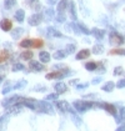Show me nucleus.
Returning <instances> with one entry per match:
<instances>
[{
	"instance_id": "nucleus-13",
	"label": "nucleus",
	"mask_w": 125,
	"mask_h": 131,
	"mask_svg": "<svg viewBox=\"0 0 125 131\" xmlns=\"http://www.w3.org/2000/svg\"><path fill=\"white\" fill-rule=\"evenodd\" d=\"M39 58H40V61L44 62V64H46V62H49L50 61V54L48 52V51H40V54H39Z\"/></svg>"
},
{
	"instance_id": "nucleus-15",
	"label": "nucleus",
	"mask_w": 125,
	"mask_h": 131,
	"mask_svg": "<svg viewBox=\"0 0 125 131\" xmlns=\"http://www.w3.org/2000/svg\"><path fill=\"white\" fill-rule=\"evenodd\" d=\"M103 107H104L109 114H111V115H116V107H115L113 104H103Z\"/></svg>"
},
{
	"instance_id": "nucleus-5",
	"label": "nucleus",
	"mask_w": 125,
	"mask_h": 131,
	"mask_svg": "<svg viewBox=\"0 0 125 131\" xmlns=\"http://www.w3.org/2000/svg\"><path fill=\"white\" fill-rule=\"evenodd\" d=\"M64 76H65V75H64V72L60 70V71H53V72H48L45 78H46L48 80H54V79H60V80H61Z\"/></svg>"
},
{
	"instance_id": "nucleus-11",
	"label": "nucleus",
	"mask_w": 125,
	"mask_h": 131,
	"mask_svg": "<svg viewBox=\"0 0 125 131\" xmlns=\"http://www.w3.org/2000/svg\"><path fill=\"white\" fill-rule=\"evenodd\" d=\"M56 106L59 107V110H61V111L71 110V107H70V105H69L68 101H56Z\"/></svg>"
},
{
	"instance_id": "nucleus-7",
	"label": "nucleus",
	"mask_w": 125,
	"mask_h": 131,
	"mask_svg": "<svg viewBox=\"0 0 125 131\" xmlns=\"http://www.w3.org/2000/svg\"><path fill=\"white\" fill-rule=\"evenodd\" d=\"M29 68H30L33 71H43L45 69L44 65H41L39 61H35V60H30V62H29Z\"/></svg>"
},
{
	"instance_id": "nucleus-50",
	"label": "nucleus",
	"mask_w": 125,
	"mask_h": 131,
	"mask_svg": "<svg viewBox=\"0 0 125 131\" xmlns=\"http://www.w3.org/2000/svg\"><path fill=\"white\" fill-rule=\"evenodd\" d=\"M3 81H4V76H3V75H0V84H1Z\"/></svg>"
},
{
	"instance_id": "nucleus-3",
	"label": "nucleus",
	"mask_w": 125,
	"mask_h": 131,
	"mask_svg": "<svg viewBox=\"0 0 125 131\" xmlns=\"http://www.w3.org/2000/svg\"><path fill=\"white\" fill-rule=\"evenodd\" d=\"M124 38L120 36L118 32H111L110 34V39H109V42L114 46H119V45H123L124 44Z\"/></svg>"
},
{
	"instance_id": "nucleus-47",
	"label": "nucleus",
	"mask_w": 125,
	"mask_h": 131,
	"mask_svg": "<svg viewBox=\"0 0 125 131\" xmlns=\"http://www.w3.org/2000/svg\"><path fill=\"white\" fill-rule=\"evenodd\" d=\"M40 8H41V5H40V4H39V3H36V4H35V5H34V9H36V10H39V9H40Z\"/></svg>"
},
{
	"instance_id": "nucleus-43",
	"label": "nucleus",
	"mask_w": 125,
	"mask_h": 131,
	"mask_svg": "<svg viewBox=\"0 0 125 131\" xmlns=\"http://www.w3.org/2000/svg\"><path fill=\"white\" fill-rule=\"evenodd\" d=\"M45 90H46V88L43 86V85H38V86L34 88V91H45Z\"/></svg>"
},
{
	"instance_id": "nucleus-8",
	"label": "nucleus",
	"mask_w": 125,
	"mask_h": 131,
	"mask_svg": "<svg viewBox=\"0 0 125 131\" xmlns=\"http://www.w3.org/2000/svg\"><path fill=\"white\" fill-rule=\"evenodd\" d=\"M0 28L4 31H10L13 29V23L9 19H3L1 23H0Z\"/></svg>"
},
{
	"instance_id": "nucleus-34",
	"label": "nucleus",
	"mask_w": 125,
	"mask_h": 131,
	"mask_svg": "<svg viewBox=\"0 0 125 131\" xmlns=\"http://www.w3.org/2000/svg\"><path fill=\"white\" fill-rule=\"evenodd\" d=\"M13 71H21L24 70V65L23 64H19V62H16V64H14L13 65V69H11Z\"/></svg>"
},
{
	"instance_id": "nucleus-6",
	"label": "nucleus",
	"mask_w": 125,
	"mask_h": 131,
	"mask_svg": "<svg viewBox=\"0 0 125 131\" xmlns=\"http://www.w3.org/2000/svg\"><path fill=\"white\" fill-rule=\"evenodd\" d=\"M46 34H48L49 38H64V35H62L61 32L58 31L55 28H53V26H50V28L46 29Z\"/></svg>"
},
{
	"instance_id": "nucleus-40",
	"label": "nucleus",
	"mask_w": 125,
	"mask_h": 131,
	"mask_svg": "<svg viewBox=\"0 0 125 131\" xmlns=\"http://www.w3.org/2000/svg\"><path fill=\"white\" fill-rule=\"evenodd\" d=\"M116 86H118L119 89H121V88H125V79H120V80L116 82Z\"/></svg>"
},
{
	"instance_id": "nucleus-46",
	"label": "nucleus",
	"mask_w": 125,
	"mask_h": 131,
	"mask_svg": "<svg viewBox=\"0 0 125 131\" xmlns=\"http://www.w3.org/2000/svg\"><path fill=\"white\" fill-rule=\"evenodd\" d=\"M78 82H79V80H78V79H74V80H70L69 85H71V86H73V85H76Z\"/></svg>"
},
{
	"instance_id": "nucleus-36",
	"label": "nucleus",
	"mask_w": 125,
	"mask_h": 131,
	"mask_svg": "<svg viewBox=\"0 0 125 131\" xmlns=\"http://www.w3.org/2000/svg\"><path fill=\"white\" fill-rule=\"evenodd\" d=\"M78 26L80 28V30L83 31L85 35H89V34H90V30H89V29H88V28H86L84 24H80V23H79V24H78Z\"/></svg>"
},
{
	"instance_id": "nucleus-22",
	"label": "nucleus",
	"mask_w": 125,
	"mask_h": 131,
	"mask_svg": "<svg viewBox=\"0 0 125 131\" xmlns=\"http://www.w3.org/2000/svg\"><path fill=\"white\" fill-rule=\"evenodd\" d=\"M96 68H98V64L94 62V61H89V62L85 64V69H86L88 71H95L96 70Z\"/></svg>"
},
{
	"instance_id": "nucleus-1",
	"label": "nucleus",
	"mask_w": 125,
	"mask_h": 131,
	"mask_svg": "<svg viewBox=\"0 0 125 131\" xmlns=\"http://www.w3.org/2000/svg\"><path fill=\"white\" fill-rule=\"evenodd\" d=\"M73 106L75 107V110L78 112H85L88 109L93 107V106H98L96 102H91V101H80L76 100L73 102Z\"/></svg>"
},
{
	"instance_id": "nucleus-23",
	"label": "nucleus",
	"mask_w": 125,
	"mask_h": 131,
	"mask_svg": "<svg viewBox=\"0 0 125 131\" xmlns=\"http://www.w3.org/2000/svg\"><path fill=\"white\" fill-rule=\"evenodd\" d=\"M8 112L10 114H16V112H20L21 111V105H13L10 107H8Z\"/></svg>"
},
{
	"instance_id": "nucleus-16",
	"label": "nucleus",
	"mask_w": 125,
	"mask_h": 131,
	"mask_svg": "<svg viewBox=\"0 0 125 131\" xmlns=\"http://www.w3.org/2000/svg\"><path fill=\"white\" fill-rule=\"evenodd\" d=\"M24 18H25V11L23 10V9L16 10V13H15V20L19 21V23H23V21H24Z\"/></svg>"
},
{
	"instance_id": "nucleus-29",
	"label": "nucleus",
	"mask_w": 125,
	"mask_h": 131,
	"mask_svg": "<svg viewBox=\"0 0 125 131\" xmlns=\"http://www.w3.org/2000/svg\"><path fill=\"white\" fill-rule=\"evenodd\" d=\"M124 120H125V107H121V109H120V112H119V115L116 116V121L120 122V121H124Z\"/></svg>"
},
{
	"instance_id": "nucleus-30",
	"label": "nucleus",
	"mask_w": 125,
	"mask_h": 131,
	"mask_svg": "<svg viewBox=\"0 0 125 131\" xmlns=\"http://www.w3.org/2000/svg\"><path fill=\"white\" fill-rule=\"evenodd\" d=\"M8 58H9V54H8V51H5V50L0 51V64H3L4 61L8 60Z\"/></svg>"
},
{
	"instance_id": "nucleus-24",
	"label": "nucleus",
	"mask_w": 125,
	"mask_h": 131,
	"mask_svg": "<svg viewBox=\"0 0 125 131\" xmlns=\"http://www.w3.org/2000/svg\"><path fill=\"white\" fill-rule=\"evenodd\" d=\"M8 120H9V117H8L6 115L0 117V131H3L5 129V126H6V124H8Z\"/></svg>"
},
{
	"instance_id": "nucleus-48",
	"label": "nucleus",
	"mask_w": 125,
	"mask_h": 131,
	"mask_svg": "<svg viewBox=\"0 0 125 131\" xmlns=\"http://www.w3.org/2000/svg\"><path fill=\"white\" fill-rule=\"evenodd\" d=\"M56 1H58V0H46V3H48V4H50V5H53V4H55Z\"/></svg>"
},
{
	"instance_id": "nucleus-14",
	"label": "nucleus",
	"mask_w": 125,
	"mask_h": 131,
	"mask_svg": "<svg viewBox=\"0 0 125 131\" xmlns=\"http://www.w3.org/2000/svg\"><path fill=\"white\" fill-rule=\"evenodd\" d=\"M114 88H115L114 82H113V81H108L106 84H104V85H103L101 90L105 91V92H111V91L114 90Z\"/></svg>"
},
{
	"instance_id": "nucleus-39",
	"label": "nucleus",
	"mask_w": 125,
	"mask_h": 131,
	"mask_svg": "<svg viewBox=\"0 0 125 131\" xmlns=\"http://www.w3.org/2000/svg\"><path fill=\"white\" fill-rule=\"evenodd\" d=\"M56 21H58V23H64V21H65V15H64L62 13H59L58 16H56Z\"/></svg>"
},
{
	"instance_id": "nucleus-2",
	"label": "nucleus",
	"mask_w": 125,
	"mask_h": 131,
	"mask_svg": "<svg viewBox=\"0 0 125 131\" xmlns=\"http://www.w3.org/2000/svg\"><path fill=\"white\" fill-rule=\"evenodd\" d=\"M35 109H38V110L41 111V112H46V114H54L51 109V105L48 104L46 101H36Z\"/></svg>"
},
{
	"instance_id": "nucleus-44",
	"label": "nucleus",
	"mask_w": 125,
	"mask_h": 131,
	"mask_svg": "<svg viewBox=\"0 0 125 131\" xmlns=\"http://www.w3.org/2000/svg\"><path fill=\"white\" fill-rule=\"evenodd\" d=\"M101 80H103V78H95V79L91 81V84H93V85H96V84H99Z\"/></svg>"
},
{
	"instance_id": "nucleus-27",
	"label": "nucleus",
	"mask_w": 125,
	"mask_h": 131,
	"mask_svg": "<svg viewBox=\"0 0 125 131\" xmlns=\"http://www.w3.org/2000/svg\"><path fill=\"white\" fill-rule=\"evenodd\" d=\"M70 16L73 20H76V8L74 3H70Z\"/></svg>"
},
{
	"instance_id": "nucleus-9",
	"label": "nucleus",
	"mask_w": 125,
	"mask_h": 131,
	"mask_svg": "<svg viewBox=\"0 0 125 131\" xmlns=\"http://www.w3.org/2000/svg\"><path fill=\"white\" fill-rule=\"evenodd\" d=\"M90 34H93L95 39L101 40V39L104 38V35H105V30H100V29H98V28H94L93 30L90 31Z\"/></svg>"
},
{
	"instance_id": "nucleus-26",
	"label": "nucleus",
	"mask_w": 125,
	"mask_h": 131,
	"mask_svg": "<svg viewBox=\"0 0 125 131\" xmlns=\"http://www.w3.org/2000/svg\"><path fill=\"white\" fill-rule=\"evenodd\" d=\"M16 5V0H5L4 1V6L5 9H11Z\"/></svg>"
},
{
	"instance_id": "nucleus-4",
	"label": "nucleus",
	"mask_w": 125,
	"mask_h": 131,
	"mask_svg": "<svg viewBox=\"0 0 125 131\" xmlns=\"http://www.w3.org/2000/svg\"><path fill=\"white\" fill-rule=\"evenodd\" d=\"M43 20V16L41 14H33L30 18H29V20H28V23H29V25H31V26H36V25H39L40 23H41Z\"/></svg>"
},
{
	"instance_id": "nucleus-18",
	"label": "nucleus",
	"mask_w": 125,
	"mask_h": 131,
	"mask_svg": "<svg viewBox=\"0 0 125 131\" xmlns=\"http://www.w3.org/2000/svg\"><path fill=\"white\" fill-rule=\"evenodd\" d=\"M65 56H66V52L64 50H58L54 52V55H53V58L54 59H56V60H62V59H65Z\"/></svg>"
},
{
	"instance_id": "nucleus-20",
	"label": "nucleus",
	"mask_w": 125,
	"mask_h": 131,
	"mask_svg": "<svg viewBox=\"0 0 125 131\" xmlns=\"http://www.w3.org/2000/svg\"><path fill=\"white\" fill-rule=\"evenodd\" d=\"M31 58H33V52L30 50H26V51H23L20 54V59L23 60H31Z\"/></svg>"
},
{
	"instance_id": "nucleus-10",
	"label": "nucleus",
	"mask_w": 125,
	"mask_h": 131,
	"mask_svg": "<svg viewBox=\"0 0 125 131\" xmlns=\"http://www.w3.org/2000/svg\"><path fill=\"white\" fill-rule=\"evenodd\" d=\"M54 89L56 91V94H64L65 91L68 90V88H66V85L64 84V82H56L55 85H54Z\"/></svg>"
},
{
	"instance_id": "nucleus-37",
	"label": "nucleus",
	"mask_w": 125,
	"mask_h": 131,
	"mask_svg": "<svg viewBox=\"0 0 125 131\" xmlns=\"http://www.w3.org/2000/svg\"><path fill=\"white\" fill-rule=\"evenodd\" d=\"M46 101H53V100H56L58 99V94H49L46 97Z\"/></svg>"
},
{
	"instance_id": "nucleus-35",
	"label": "nucleus",
	"mask_w": 125,
	"mask_h": 131,
	"mask_svg": "<svg viewBox=\"0 0 125 131\" xmlns=\"http://www.w3.org/2000/svg\"><path fill=\"white\" fill-rule=\"evenodd\" d=\"M75 50H76L75 45H73V44L70 45V44H69V45H66V49H65V52H66V54H73V52H74Z\"/></svg>"
},
{
	"instance_id": "nucleus-12",
	"label": "nucleus",
	"mask_w": 125,
	"mask_h": 131,
	"mask_svg": "<svg viewBox=\"0 0 125 131\" xmlns=\"http://www.w3.org/2000/svg\"><path fill=\"white\" fill-rule=\"evenodd\" d=\"M89 56H90V50L83 49V50H80L76 54V60H84V59H86Z\"/></svg>"
},
{
	"instance_id": "nucleus-21",
	"label": "nucleus",
	"mask_w": 125,
	"mask_h": 131,
	"mask_svg": "<svg viewBox=\"0 0 125 131\" xmlns=\"http://www.w3.org/2000/svg\"><path fill=\"white\" fill-rule=\"evenodd\" d=\"M103 52H104V46H103V45H99V44L94 45L93 54H95V55H100V54H103Z\"/></svg>"
},
{
	"instance_id": "nucleus-31",
	"label": "nucleus",
	"mask_w": 125,
	"mask_h": 131,
	"mask_svg": "<svg viewBox=\"0 0 125 131\" xmlns=\"http://www.w3.org/2000/svg\"><path fill=\"white\" fill-rule=\"evenodd\" d=\"M110 54H111V55H125V49H119V48H116V49L110 50Z\"/></svg>"
},
{
	"instance_id": "nucleus-42",
	"label": "nucleus",
	"mask_w": 125,
	"mask_h": 131,
	"mask_svg": "<svg viewBox=\"0 0 125 131\" xmlns=\"http://www.w3.org/2000/svg\"><path fill=\"white\" fill-rule=\"evenodd\" d=\"M88 82H84V84H79L78 86H76V90H84V89H86L88 88Z\"/></svg>"
},
{
	"instance_id": "nucleus-45",
	"label": "nucleus",
	"mask_w": 125,
	"mask_h": 131,
	"mask_svg": "<svg viewBox=\"0 0 125 131\" xmlns=\"http://www.w3.org/2000/svg\"><path fill=\"white\" fill-rule=\"evenodd\" d=\"M115 131H125V124H121V125H120Z\"/></svg>"
},
{
	"instance_id": "nucleus-38",
	"label": "nucleus",
	"mask_w": 125,
	"mask_h": 131,
	"mask_svg": "<svg viewBox=\"0 0 125 131\" xmlns=\"http://www.w3.org/2000/svg\"><path fill=\"white\" fill-rule=\"evenodd\" d=\"M11 89H13V88H11V84H10V82H8V84L5 85V88L3 89V94H4V95H6V94L11 90Z\"/></svg>"
},
{
	"instance_id": "nucleus-41",
	"label": "nucleus",
	"mask_w": 125,
	"mask_h": 131,
	"mask_svg": "<svg viewBox=\"0 0 125 131\" xmlns=\"http://www.w3.org/2000/svg\"><path fill=\"white\" fill-rule=\"evenodd\" d=\"M123 74H124V70L121 68H115L114 69V75L118 76V75H123Z\"/></svg>"
},
{
	"instance_id": "nucleus-33",
	"label": "nucleus",
	"mask_w": 125,
	"mask_h": 131,
	"mask_svg": "<svg viewBox=\"0 0 125 131\" xmlns=\"http://www.w3.org/2000/svg\"><path fill=\"white\" fill-rule=\"evenodd\" d=\"M43 45H44V42H43V40H40V39H35V40H33V48H35V49L41 48Z\"/></svg>"
},
{
	"instance_id": "nucleus-19",
	"label": "nucleus",
	"mask_w": 125,
	"mask_h": 131,
	"mask_svg": "<svg viewBox=\"0 0 125 131\" xmlns=\"http://www.w3.org/2000/svg\"><path fill=\"white\" fill-rule=\"evenodd\" d=\"M20 48H25V49H28V48H33V40L30 39H24V40L20 41Z\"/></svg>"
},
{
	"instance_id": "nucleus-51",
	"label": "nucleus",
	"mask_w": 125,
	"mask_h": 131,
	"mask_svg": "<svg viewBox=\"0 0 125 131\" xmlns=\"http://www.w3.org/2000/svg\"><path fill=\"white\" fill-rule=\"evenodd\" d=\"M28 1H30V3H33V1H35V0H28Z\"/></svg>"
},
{
	"instance_id": "nucleus-28",
	"label": "nucleus",
	"mask_w": 125,
	"mask_h": 131,
	"mask_svg": "<svg viewBox=\"0 0 125 131\" xmlns=\"http://www.w3.org/2000/svg\"><path fill=\"white\" fill-rule=\"evenodd\" d=\"M54 15H55V13H54V10H53L51 8H49V9L45 10V18L48 20H51L53 18H54Z\"/></svg>"
},
{
	"instance_id": "nucleus-32",
	"label": "nucleus",
	"mask_w": 125,
	"mask_h": 131,
	"mask_svg": "<svg viewBox=\"0 0 125 131\" xmlns=\"http://www.w3.org/2000/svg\"><path fill=\"white\" fill-rule=\"evenodd\" d=\"M26 80H20V81H18L15 85H14V89H23V88H25L26 86Z\"/></svg>"
},
{
	"instance_id": "nucleus-25",
	"label": "nucleus",
	"mask_w": 125,
	"mask_h": 131,
	"mask_svg": "<svg viewBox=\"0 0 125 131\" xmlns=\"http://www.w3.org/2000/svg\"><path fill=\"white\" fill-rule=\"evenodd\" d=\"M23 31H24V30H23L21 28H16V29L11 30V36H13L14 39H18L21 34H23Z\"/></svg>"
},
{
	"instance_id": "nucleus-17",
	"label": "nucleus",
	"mask_w": 125,
	"mask_h": 131,
	"mask_svg": "<svg viewBox=\"0 0 125 131\" xmlns=\"http://www.w3.org/2000/svg\"><path fill=\"white\" fill-rule=\"evenodd\" d=\"M68 5H69V1H68V0H60V1L58 3V11H59V13H62V11L68 8Z\"/></svg>"
},
{
	"instance_id": "nucleus-49",
	"label": "nucleus",
	"mask_w": 125,
	"mask_h": 131,
	"mask_svg": "<svg viewBox=\"0 0 125 131\" xmlns=\"http://www.w3.org/2000/svg\"><path fill=\"white\" fill-rule=\"evenodd\" d=\"M94 96H96V94H90V95H86V96H84V97H86V99H90V97H94Z\"/></svg>"
}]
</instances>
